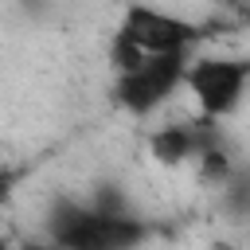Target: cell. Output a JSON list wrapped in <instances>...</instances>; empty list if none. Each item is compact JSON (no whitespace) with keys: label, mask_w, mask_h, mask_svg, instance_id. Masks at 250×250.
<instances>
[{"label":"cell","mask_w":250,"mask_h":250,"mask_svg":"<svg viewBox=\"0 0 250 250\" xmlns=\"http://www.w3.org/2000/svg\"><path fill=\"white\" fill-rule=\"evenodd\" d=\"M188 62H191V55H156V59H145L141 66L125 70V74H113V86H109L113 105L129 117L156 113L184 86Z\"/></svg>","instance_id":"3"},{"label":"cell","mask_w":250,"mask_h":250,"mask_svg":"<svg viewBox=\"0 0 250 250\" xmlns=\"http://www.w3.org/2000/svg\"><path fill=\"white\" fill-rule=\"evenodd\" d=\"M31 168L27 164H0V207L16 195V188L23 184V176H27Z\"/></svg>","instance_id":"7"},{"label":"cell","mask_w":250,"mask_h":250,"mask_svg":"<svg viewBox=\"0 0 250 250\" xmlns=\"http://www.w3.org/2000/svg\"><path fill=\"white\" fill-rule=\"evenodd\" d=\"M223 207H227V215H234V219H250V168L234 172V176L223 184Z\"/></svg>","instance_id":"6"},{"label":"cell","mask_w":250,"mask_h":250,"mask_svg":"<svg viewBox=\"0 0 250 250\" xmlns=\"http://www.w3.org/2000/svg\"><path fill=\"white\" fill-rule=\"evenodd\" d=\"M0 250H12V238L8 234H0Z\"/></svg>","instance_id":"9"},{"label":"cell","mask_w":250,"mask_h":250,"mask_svg":"<svg viewBox=\"0 0 250 250\" xmlns=\"http://www.w3.org/2000/svg\"><path fill=\"white\" fill-rule=\"evenodd\" d=\"M43 230L59 250H141L156 234V223L133 211L121 191L102 184L86 199L59 195L47 207Z\"/></svg>","instance_id":"1"},{"label":"cell","mask_w":250,"mask_h":250,"mask_svg":"<svg viewBox=\"0 0 250 250\" xmlns=\"http://www.w3.org/2000/svg\"><path fill=\"white\" fill-rule=\"evenodd\" d=\"M117 31L145 59H156V55H191L195 43L207 39L203 23L184 20L176 12H164V8H148V4H129Z\"/></svg>","instance_id":"4"},{"label":"cell","mask_w":250,"mask_h":250,"mask_svg":"<svg viewBox=\"0 0 250 250\" xmlns=\"http://www.w3.org/2000/svg\"><path fill=\"white\" fill-rule=\"evenodd\" d=\"M188 94L203 121H227L238 113L250 86V55H199L188 62Z\"/></svg>","instance_id":"2"},{"label":"cell","mask_w":250,"mask_h":250,"mask_svg":"<svg viewBox=\"0 0 250 250\" xmlns=\"http://www.w3.org/2000/svg\"><path fill=\"white\" fill-rule=\"evenodd\" d=\"M20 250H59V246H55V242H47V238H43V242H23V246H20Z\"/></svg>","instance_id":"8"},{"label":"cell","mask_w":250,"mask_h":250,"mask_svg":"<svg viewBox=\"0 0 250 250\" xmlns=\"http://www.w3.org/2000/svg\"><path fill=\"white\" fill-rule=\"evenodd\" d=\"M219 125L215 121H203V117H191V121H172V125H160L152 137H148V156L164 168H180V164H199L211 148H219Z\"/></svg>","instance_id":"5"}]
</instances>
